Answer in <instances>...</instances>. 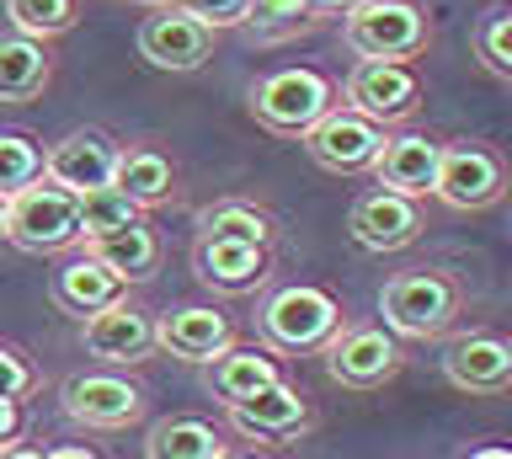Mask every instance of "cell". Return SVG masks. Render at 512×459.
Returning a JSON list of instances; mask_svg holds the SVG:
<instances>
[{"label": "cell", "instance_id": "obj_1", "mask_svg": "<svg viewBox=\"0 0 512 459\" xmlns=\"http://www.w3.org/2000/svg\"><path fill=\"white\" fill-rule=\"evenodd\" d=\"M459 310H464V289L438 267H411V273H395L379 289V315L390 337H411V342L443 337L459 321Z\"/></svg>", "mask_w": 512, "mask_h": 459}, {"label": "cell", "instance_id": "obj_2", "mask_svg": "<svg viewBox=\"0 0 512 459\" xmlns=\"http://www.w3.org/2000/svg\"><path fill=\"white\" fill-rule=\"evenodd\" d=\"M336 107V81L315 65H283L251 86V118L278 139H304Z\"/></svg>", "mask_w": 512, "mask_h": 459}, {"label": "cell", "instance_id": "obj_3", "mask_svg": "<svg viewBox=\"0 0 512 459\" xmlns=\"http://www.w3.org/2000/svg\"><path fill=\"white\" fill-rule=\"evenodd\" d=\"M342 43L358 59H395L411 65L432 43V22L416 0H358L342 17Z\"/></svg>", "mask_w": 512, "mask_h": 459}, {"label": "cell", "instance_id": "obj_4", "mask_svg": "<svg viewBox=\"0 0 512 459\" xmlns=\"http://www.w3.org/2000/svg\"><path fill=\"white\" fill-rule=\"evenodd\" d=\"M6 241L27 257H54V251L80 246V198L54 182H32L6 198Z\"/></svg>", "mask_w": 512, "mask_h": 459}, {"label": "cell", "instance_id": "obj_5", "mask_svg": "<svg viewBox=\"0 0 512 459\" xmlns=\"http://www.w3.org/2000/svg\"><path fill=\"white\" fill-rule=\"evenodd\" d=\"M256 331H262L272 353H315V347H326L342 331V305L326 289H315V283H288L262 305Z\"/></svg>", "mask_w": 512, "mask_h": 459}, {"label": "cell", "instance_id": "obj_6", "mask_svg": "<svg viewBox=\"0 0 512 459\" xmlns=\"http://www.w3.org/2000/svg\"><path fill=\"white\" fill-rule=\"evenodd\" d=\"M432 198H443L448 209H459V214L496 209V203L507 198V161H502V150L486 145V139H454V145H443Z\"/></svg>", "mask_w": 512, "mask_h": 459}, {"label": "cell", "instance_id": "obj_7", "mask_svg": "<svg viewBox=\"0 0 512 459\" xmlns=\"http://www.w3.org/2000/svg\"><path fill=\"white\" fill-rule=\"evenodd\" d=\"M342 97L358 118L395 129L422 107V75H416V65H395V59H358L342 81Z\"/></svg>", "mask_w": 512, "mask_h": 459}, {"label": "cell", "instance_id": "obj_8", "mask_svg": "<svg viewBox=\"0 0 512 459\" xmlns=\"http://www.w3.org/2000/svg\"><path fill=\"white\" fill-rule=\"evenodd\" d=\"M59 406L64 417L80 427H96V433H112V427H128L144 417V390L134 379L112 374V369H91V374H70L59 385Z\"/></svg>", "mask_w": 512, "mask_h": 459}, {"label": "cell", "instance_id": "obj_9", "mask_svg": "<svg viewBox=\"0 0 512 459\" xmlns=\"http://www.w3.org/2000/svg\"><path fill=\"white\" fill-rule=\"evenodd\" d=\"M139 59L155 70H171V75H192L214 59V33L187 17L182 6H150V17L139 22Z\"/></svg>", "mask_w": 512, "mask_h": 459}, {"label": "cell", "instance_id": "obj_10", "mask_svg": "<svg viewBox=\"0 0 512 459\" xmlns=\"http://www.w3.org/2000/svg\"><path fill=\"white\" fill-rule=\"evenodd\" d=\"M384 134H390V129L358 118L352 107H331V113L304 134V150H310V161L320 171H331V177H358V171H368L379 161Z\"/></svg>", "mask_w": 512, "mask_h": 459}, {"label": "cell", "instance_id": "obj_11", "mask_svg": "<svg viewBox=\"0 0 512 459\" xmlns=\"http://www.w3.org/2000/svg\"><path fill=\"white\" fill-rule=\"evenodd\" d=\"M400 337H390L384 326H342L336 337L326 342V369L336 385H352V390H374L384 379L400 374Z\"/></svg>", "mask_w": 512, "mask_h": 459}, {"label": "cell", "instance_id": "obj_12", "mask_svg": "<svg viewBox=\"0 0 512 459\" xmlns=\"http://www.w3.org/2000/svg\"><path fill=\"white\" fill-rule=\"evenodd\" d=\"M224 411H230V427H235L240 438L272 443V449H283V443H294V438H304L315 427L310 401H304L288 379H278V385L256 390V395H246V401H235V406H224Z\"/></svg>", "mask_w": 512, "mask_h": 459}, {"label": "cell", "instance_id": "obj_13", "mask_svg": "<svg viewBox=\"0 0 512 459\" xmlns=\"http://www.w3.org/2000/svg\"><path fill=\"white\" fill-rule=\"evenodd\" d=\"M80 342H86V353L96 363H107V369H128V363H144L155 353V315L144 305H128V299H112L107 310L86 315Z\"/></svg>", "mask_w": 512, "mask_h": 459}, {"label": "cell", "instance_id": "obj_14", "mask_svg": "<svg viewBox=\"0 0 512 459\" xmlns=\"http://www.w3.org/2000/svg\"><path fill=\"white\" fill-rule=\"evenodd\" d=\"M112 166H118V145L102 129H70L43 150V182H54L75 198L91 193V187H112Z\"/></svg>", "mask_w": 512, "mask_h": 459}, {"label": "cell", "instance_id": "obj_15", "mask_svg": "<svg viewBox=\"0 0 512 459\" xmlns=\"http://www.w3.org/2000/svg\"><path fill=\"white\" fill-rule=\"evenodd\" d=\"M192 273L214 294H256L272 278V246L230 241V235H198L192 241Z\"/></svg>", "mask_w": 512, "mask_h": 459}, {"label": "cell", "instance_id": "obj_16", "mask_svg": "<svg viewBox=\"0 0 512 459\" xmlns=\"http://www.w3.org/2000/svg\"><path fill=\"white\" fill-rule=\"evenodd\" d=\"M347 230L352 241H358L363 251H406L422 241V209H416V198H400L390 193V187H374V193H363L358 203H352L347 214Z\"/></svg>", "mask_w": 512, "mask_h": 459}, {"label": "cell", "instance_id": "obj_17", "mask_svg": "<svg viewBox=\"0 0 512 459\" xmlns=\"http://www.w3.org/2000/svg\"><path fill=\"white\" fill-rule=\"evenodd\" d=\"M230 342H235L230 315L214 305H182V310L155 315V347H166L182 363H214Z\"/></svg>", "mask_w": 512, "mask_h": 459}, {"label": "cell", "instance_id": "obj_18", "mask_svg": "<svg viewBox=\"0 0 512 459\" xmlns=\"http://www.w3.org/2000/svg\"><path fill=\"white\" fill-rule=\"evenodd\" d=\"M443 374L454 390L470 395H502L512 385V347L496 337V331H470V337H454L443 353Z\"/></svg>", "mask_w": 512, "mask_h": 459}, {"label": "cell", "instance_id": "obj_19", "mask_svg": "<svg viewBox=\"0 0 512 459\" xmlns=\"http://www.w3.org/2000/svg\"><path fill=\"white\" fill-rule=\"evenodd\" d=\"M438 155H443V145L432 134H384V150L368 171L379 177V187L422 203V198H432V182H438Z\"/></svg>", "mask_w": 512, "mask_h": 459}, {"label": "cell", "instance_id": "obj_20", "mask_svg": "<svg viewBox=\"0 0 512 459\" xmlns=\"http://www.w3.org/2000/svg\"><path fill=\"white\" fill-rule=\"evenodd\" d=\"M86 251L123 283H150L160 273V262H166V241H160V230L150 219H134V225H123L112 235H96V241H86Z\"/></svg>", "mask_w": 512, "mask_h": 459}, {"label": "cell", "instance_id": "obj_21", "mask_svg": "<svg viewBox=\"0 0 512 459\" xmlns=\"http://www.w3.org/2000/svg\"><path fill=\"white\" fill-rule=\"evenodd\" d=\"M112 187L134 203V209H160L176 198V166L166 150L155 145H118V166H112Z\"/></svg>", "mask_w": 512, "mask_h": 459}, {"label": "cell", "instance_id": "obj_22", "mask_svg": "<svg viewBox=\"0 0 512 459\" xmlns=\"http://www.w3.org/2000/svg\"><path fill=\"white\" fill-rule=\"evenodd\" d=\"M54 86V49L22 33H0V102H38Z\"/></svg>", "mask_w": 512, "mask_h": 459}, {"label": "cell", "instance_id": "obj_23", "mask_svg": "<svg viewBox=\"0 0 512 459\" xmlns=\"http://www.w3.org/2000/svg\"><path fill=\"white\" fill-rule=\"evenodd\" d=\"M123 289L128 283L118 278V273H107L102 262L91 257V251H80V257H70L54 273V305L59 310H70V315H96V310H107L112 299H123Z\"/></svg>", "mask_w": 512, "mask_h": 459}, {"label": "cell", "instance_id": "obj_24", "mask_svg": "<svg viewBox=\"0 0 512 459\" xmlns=\"http://www.w3.org/2000/svg\"><path fill=\"white\" fill-rule=\"evenodd\" d=\"M278 379H283L278 358L262 353V347H235V342H230L214 363H208V385H214V395H219L224 406L246 401V395L278 385Z\"/></svg>", "mask_w": 512, "mask_h": 459}, {"label": "cell", "instance_id": "obj_25", "mask_svg": "<svg viewBox=\"0 0 512 459\" xmlns=\"http://www.w3.org/2000/svg\"><path fill=\"white\" fill-rule=\"evenodd\" d=\"M224 433L203 417H160L144 433V459H219Z\"/></svg>", "mask_w": 512, "mask_h": 459}, {"label": "cell", "instance_id": "obj_26", "mask_svg": "<svg viewBox=\"0 0 512 459\" xmlns=\"http://www.w3.org/2000/svg\"><path fill=\"white\" fill-rule=\"evenodd\" d=\"M198 235H230V241H251V246H272L278 241V219H272L262 203L251 198H219L208 203V209H198Z\"/></svg>", "mask_w": 512, "mask_h": 459}, {"label": "cell", "instance_id": "obj_27", "mask_svg": "<svg viewBox=\"0 0 512 459\" xmlns=\"http://www.w3.org/2000/svg\"><path fill=\"white\" fill-rule=\"evenodd\" d=\"M246 33L262 43V49H278V43H294L304 33H315V11L304 6V0H251L246 6Z\"/></svg>", "mask_w": 512, "mask_h": 459}, {"label": "cell", "instance_id": "obj_28", "mask_svg": "<svg viewBox=\"0 0 512 459\" xmlns=\"http://www.w3.org/2000/svg\"><path fill=\"white\" fill-rule=\"evenodd\" d=\"M6 17H11V33L54 43L80 22V0H6Z\"/></svg>", "mask_w": 512, "mask_h": 459}, {"label": "cell", "instance_id": "obj_29", "mask_svg": "<svg viewBox=\"0 0 512 459\" xmlns=\"http://www.w3.org/2000/svg\"><path fill=\"white\" fill-rule=\"evenodd\" d=\"M43 177V145L22 129H0V198L22 193Z\"/></svg>", "mask_w": 512, "mask_h": 459}, {"label": "cell", "instance_id": "obj_30", "mask_svg": "<svg viewBox=\"0 0 512 459\" xmlns=\"http://www.w3.org/2000/svg\"><path fill=\"white\" fill-rule=\"evenodd\" d=\"M470 49H475L480 65H486V75H496V81H512V11H507V6H491L486 17L475 22Z\"/></svg>", "mask_w": 512, "mask_h": 459}, {"label": "cell", "instance_id": "obj_31", "mask_svg": "<svg viewBox=\"0 0 512 459\" xmlns=\"http://www.w3.org/2000/svg\"><path fill=\"white\" fill-rule=\"evenodd\" d=\"M134 219H144V214L118 193V187H91V193H80V246L96 241V235L134 225Z\"/></svg>", "mask_w": 512, "mask_h": 459}, {"label": "cell", "instance_id": "obj_32", "mask_svg": "<svg viewBox=\"0 0 512 459\" xmlns=\"http://www.w3.org/2000/svg\"><path fill=\"white\" fill-rule=\"evenodd\" d=\"M32 390H38V369L27 363L22 347L0 342V395H6V401H22Z\"/></svg>", "mask_w": 512, "mask_h": 459}, {"label": "cell", "instance_id": "obj_33", "mask_svg": "<svg viewBox=\"0 0 512 459\" xmlns=\"http://www.w3.org/2000/svg\"><path fill=\"white\" fill-rule=\"evenodd\" d=\"M187 17H198L208 33H224V27H240L246 22V6L251 0H176Z\"/></svg>", "mask_w": 512, "mask_h": 459}, {"label": "cell", "instance_id": "obj_34", "mask_svg": "<svg viewBox=\"0 0 512 459\" xmlns=\"http://www.w3.org/2000/svg\"><path fill=\"white\" fill-rule=\"evenodd\" d=\"M22 427H27V411H22V401H6V395H0V454L16 449Z\"/></svg>", "mask_w": 512, "mask_h": 459}, {"label": "cell", "instance_id": "obj_35", "mask_svg": "<svg viewBox=\"0 0 512 459\" xmlns=\"http://www.w3.org/2000/svg\"><path fill=\"white\" fill-rule=\"evenodd\" d=\"M304 6L315 11V22H326V17H347V11L358 6V0H304Z\"/></svg>", "mask_w": 512, "mask_h": 459}, {"label": "cell", "instance_id": "obj_36", "mask_svg": "<svg viewBox=\"0 0 512 459\" xmlns=\"http://www.w3.org/2000/svg\"><path fill=\"white\" fill-rule=\"evenodd\" d=\"M48 459H102V454L86 449V443H59V449H48Z\"/></svg>", "mask_w": 512, "mask_h": 459}, {"label": "cell", "instance_id": "obj_37", "mask_svg": "<svg viewBox=\"0 0 512 459\" xmlns=\"http://www.w3.org/2000/svg\"><path fill=\"white\" fill-rule=\"evenodd\" d=\"M464 459H512L502 443H486V449H475V454H464Z\"/></svg>", "mask_w": 512, "mask_h": 459}, {"label": "cell", "instance_id": "obj_38", "mask_svg": "<svg viewBox=\"0 0 512 459\" xmlns=\"http://www.w3.org/2000/svg\"><path fill=\"white\" fill-rule=\"evenodd\" d=\"M0 459H48V454H43V449H6Z\"/></svg>", "mask_w": 512, "mask_h": 459}, {"label": "cell", "instance_id": "obj_39", "mask_svg": "<svg viewBox=\"0 0 512 459\" xmlns=\"http://www.w3.org/2000/svg\"><path fill=\"white\" fill-rule=\"evenodd\" d=\"M0 241H6V198H0Z\"/></svg>", "mask_w": 512, "mask_h": 459}, {"label": "cell", "instance_id": "obj_40", "mask_svg": "<svg viewBox=\"0 0 512 459\" xmlns=\"http://www.w3.org/2000/svg\"><path fill=\"white\" fill-rule=\"evenodd\" d=\"M219 459H256V454H235V449H224Z\"/></svg>", "mask_w": 512, "mask_h": 459}, {"label": "cell", "instance_id": "obj_41", "mask_svg": "<svg viewBox=\"0 0 512 459\" xmlns=\"http://www.w3.org/2000/svg\"><path fill=\"white\" fill-rule=\"evenodd\" d=\"M144 6H171V0H144Z\"/></svg>", "mask_w": 512, "mask_h": 459}]
</instances>
